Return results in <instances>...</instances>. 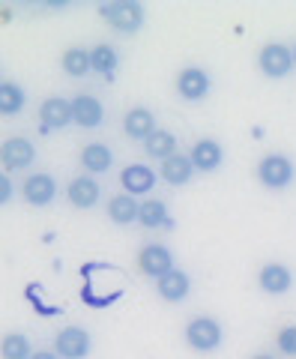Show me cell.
Instances as JSON below:
<instances>
[{
  "instance_id": "obj_8",
  "label": "cell",
  "mask_w": 296,
  "mask_h": 359,
  "mask_svg": "<svg viewBox=\"0 0 296 359\" xmlns=\"http://www.w3.org/2000/svg\"><path fill=\"white\" fill-rule=\"evenodd\" d=\"M213 90V78L207 69H201V66H186L183 72L177 75V93L186 99V102H201V99H207Z\"/></svg>"
},
{
  "instance_id": "obj_16",
  "label": "cell",
  "mask_w": 296,
  "mask_h": 359,
  "mask_svg": "<svg viewBox=\"0 0 296 359\" xmlns=\"http://www.w3.org/2000/svg\"><path fill=\"white\" fill-rule=\"evenodd\" d=\"M156 129H159V126H156L153 111H150V108H144V105L126 111V117H123V132H126L132 141H141V144H144Z\"/></svg>"
},
{
  "instance_id": "obj_25",
  "label": "cell",
  "mask_w": 296,
  "mask_h": 359,
  "mask_svg": "<svg viewBox=\"0 0 296 359\" xmlns=\"http://www.w3.org/2000/svg\"><path fill=\"white\" fill-rule=\"evenodd\" d=\"M63 72L72 78H84L87 72H93V63H90V51L84 48H69L63 54Z\"/></svg>"
},
{
  "instance_id": "obj_30",
  "label": "cell",
  "mask_w": 296,
  "mask_h": 359,
  "mask_svg": "<svg viewBox=\"0 0 296 359\" xmlns=\"http://www.w3.org/2000/svg\"><path fill=\"white\" fill-rule=\"evenodd\" d=\"M252 359H276V356H269V353H257V356H252Z\"/></svg>"
},
{
  "instance_id": "obj_22",
  "label": "cell",
  "mask_w": 296,
  "mask_h": 359,
  "mask_svg": "<svg viewBox=\"0 0 296 359\" xmlns=\"http://www.w3.org/2000/svg\"><path fill=\"white\" fill-rule=\"evenodd\" d=\"M144 150H147V156L165 162V159H170V156H177V135L168 132V129H156L150 138L144 141Z\"/></svg>"
},
{
  "instance_id": "obj_31",
  "label": "cell",
  "mask_w": 296,
  "mask_h": 359,
  "mask_svg": "<svg viewBox=\"0 0 296 359\" xmlns=\"http://www.w3.org/2000/svg\"><path fill=\"white\" fill-rule=\"evenodd\" d=\"M293 60H296V45H293Z\"/></svg>"
},
{
  "instance_id": "obj_18",
  "label": "cell",
  "mask_w": 296,
  "mask_h": 359,
  "mask_svg": "<svg viewBox=\"0 0 296 359\" xmlns=\"http://www.w3.org/2000/svg\"><path fill=\"white\" fill-rule=\"evenodd\" d=\"M159 177L165 180L168 186H186L191 177H195V165H191L189 156H170V159L162 162V171H159Z\"/></svg>"
},
{
  "instance_id": "obj_11",
  "label": "cell",
  "mask_w": 296,
  "mask_h": 359,
  "mask_svg": "<svg viewBox=\"0 0 296 359\" xmlns=\"http://www.w3.org/2000/svg\"><path fill=\"white\" fill-rule=\"evenodd\" d=\"M21 198L33 207H48L57 198V180L51 174H30L21 183Z\"/></svg>"
},
{
  "instance_id": "obj_28",
  "label": "cell",
  "mask_w": 296,
  "mask_h": 359,
  "mask_svg": "<svg viewBox=\"0 0 296 359\" xmlns=\"http://www.w3.org/2000/svg\"><path fill=\"white\" fill-rule=\"evenodd\" d=\"M9 201H13V180L4 174L0 177V204H9Z\"/></svg>"
},
{
  "instance_id": "obj_20",
  "label": "cell",
  "mask_w": 296,
  "mask_h": 359,
  "mask_svg": "<svg viewBox=\"0 0 296 359\" xmlns=\"http://www.w3.org/2000/svg\"><path fill=\"white\" fill-rule=\"evenodd\" d=\"M141 216V204H138V198H132V195H114L108 201V219L114 224H132V222H138Z\"/></svg>"
},
{
  "instance_id": "obj_21",
  "label": "cell",
  "mask_w": 296,
  "mask_h": 359,
  "mask_svg": "<svg viewBox=\"0 0 296 359\" xmlns=\"http://www.w3.org/2000/svg\"><path fill=\"white\" fill-rule=\"evenodd\" d=\"M138 224H144V228H174V219H170V212H168V204L165 201H144L141 204V216H138Z\"/></svg>"
},
{
  "instance_id": "obj_7",
  "label": "cell",
  "mask_w": 296,
  "mask_h": 359,
  "mask_svg": "<svg viewBox=\"0 0 296 359\" xmlns=\"http://www.w3.org/2000/svg\"><path fill=\"white\" fill-rule=\"evenodd\" d=\"M159 183V174L153 171L150 165L144 162H135V165H126L120 171V186L123 192L132 195V198H141V195H150Z\"/></svg>"
},
{
  "instance_id": "obj_17",
  "label": "cell",
  "mask_w": 296,
  "mask_h": 359,
  "mask_svg": "<svg viewBox=\"0 0 296 359\" xmlns=\"http://www.w3.org/2000/svg\"><path fill=\"white\" fill-rule=\"evenodd\" d=\"M156 290L165 302H183L189 297V290H191V276L186 273V269H170L168 276H162L156 282Z\"/></svg>"
},
{
  "instance_id": "obj_23",
  "label": "cell",
  "mask_w": 296,
  "mask_h": 359,
  "mask_svg": "<svg viewBox=\"0 0 296 359\" xmlns=\"http://www.w3.org/2000/svg\"><path fill=\"white\" fill-rule=\"evenodd\" d=\"M27 105V93L21 90L15 81H0V114L4 117H15L21 114Z\"/></svg>"
},
{
  "instance_id": "obj_2",
  "label": "cell",
  "mask_w": 296,
  "mask_h": 359,
  "mask_svg": "<svg viewBox=\"0 0 296 359\" xmlns=\"http://www.w3.org/2000/svg\"><path fill=\"white\" fill-rule=\"evenodd\" d=\"M102 18L108 21L114 30L120 33H138L144 27V6L132 4V0H114V4H102Z\"/></svg>"
},
{
  "instance_id": "obj_29",
  "label": "cell",
  "mask_w": 296,
  "mask_h": 359,
  "mask_svg": "<svg viewBox=\"0 0 296 359\" xmlns=\"http://www.w3.org/2000/svg\"><path fill=\"white\" fill-rule=\"evenodd\" d=\"M30 359H60V356H57V351H36Z\"/></svg>"
},
{
  "instance_id": "obj_13",
  "label": "cell",
  "mask_w": 296,
  "mask_h": 359,
  "mask_svg": "<svg viewBox=\"0 0 296 359\" xmlns=\"http://www.w3.org/2000/svg\"><path fill=\"white\" fill-rule=\"evenodd\" d=\"M257 285L264 294H272V297H281L288 294L293 287V269L284 266V264H264L257 273Z\"/></svg>"
},
{
  "instance_id": "obj_10",
  "label": "cell",
  "mask_w": 296,
  "mask_h": 359,
  "mask_svg": "<svg viewBox=\"0 0 296 359\" xmlns=\"http://www.w3.org/2000/svg\"><path fill=\"white\" fill-rule=\"evenodd\" d=\"M0 156H4L6 171H25V168H30L33 162H36V144H33L30 138H25V135H15V138L4 141Z\"/></svg>"
},
{
  "instance_id": "obj_19",
  "label": "cell",
  "mask_w": 296,
  "mask_h": 359,
  "mask_svg": "<svg viewBox=\"0 0 296 359\" xmlns=\"http://www.w3.org/2000/svg\"><path fill=\"white\" fill-rule=\"evenodd\" d=\"M81 165L87 168L90 174H108L111 165H114V150L108 147V144H102V141L87 144V147L81 150Z\"/></svg>"
},
{
  "instance_id": "obj_27",
  "label": "cell",
  "mask_w": 296,
  "mask_h": 359,
  "mask_svg": "<svg viewBox=\"0 0 296 359\" xmlns=\"http://www.w3.org/2000/svg\"><path fill=\"white\" fill-rule=\"evenodd\" d=\"M278 351L284 356H296V327H284L278 332Z\"/></svg>"
},
{
  "instance_id": "obj_3",
  "label": "cell",
  "mask_w": 296,
  "mask_h": 359,
  "mask_svg": "<svg viewBox=\"0 0 296 359\" xmlns=\"http://www.w3.org/2000/svg\"><path fill=\"white\" fill-rule=\"evenodd\" d=\"M257 180L267 189H288L296 180V165L281 153H267L257 165Z\"/></svg>"
},
{
  "instance_id": "obj_6",
  "label": "cell",
  "mask_w": 296,
  "mask_h": 359,
  "mask_svg": "<svg viewBox=\"0 0 296 359\" xmlns=\"http://www.w3.org/2000/svg\"><path fill=\"white\" fill-rule=\"evenodd\" d=\"M69 123H75V117H72V99H63V96L45 99L42 108H39V132L42 135H51L54 129H66Z\"/></svg>"
},
{
  "instance_id": "obj_4",
  "label": "cell",
  "mask_w": 296,
  "mask_h": 359,
  "mask_svg": "<svg viewBox=\"0 0 296 359\" xmlns=\"http://www.w3.org/2000/svg\"><path fill=\"white\" fill-rule=\"evenodd\" d=\"M54 351L60 359H87L93 351V339L84 327H63L54 335Z\"/></svg>"
},
{
  "instance_id": "obj_24",
  "label": "cell",
  "mask_w": 296,
  "mask_h": 359,
  "mask_svg": "<svg viewBox=\"0 0 296 359\" xmlns=\"http://www.w3.org/2000/svg\"><path fill=\"white\" fill-rule=\"evenodd\" d=\"M117 60L120 54L111 48V45H96V48H90V63H93V72H99L105 81H111L114 75H117Z\"/></svg>"
},
{
  "instance_id": "obj_1",
  "label": "cell",
  "mask_w": 296,
  "mask_h": 359,
  "mask_svg": "<svg viewBox=\"0 0 296 359\" xmlns=\"http://www.w3.org/2000/svg\"><path fill=\"white\" fill-rule=\"evenodd\" d=\"M186 341H189V347H195L198 353H213L222 347L224 330L215 318H191L186 323Z\"/></svg>"
},
{
  "instance_id": "obj_14",
  "label": "cell",
  "mask_w": 296,
  "mask_h": 359,
  "mask_svg": "<svg viewBox=\"0 0 296 359\" xmlns=\"http://www.w3.org/2000/svg\"><path fill=\"white\" fill-rule=\"evenodd\" d=\"M72 117H75V126L81 129H99L105 123V105L99 102L96 96L81 93L72 99Z\"/></svg>"
},
{
  "instance_id": "obj_5",
  "label": "cell",
  "mask_w": 296,
  "mask_h": 359,
  "mask_svg": "<svg viewBox=\"0 0 296 359\" xmlns=\"http://www.w3.org/2000/svg\"><path fill=\"white\" fill-rule=\"evenodd\" d=\"M257 66H260V72L269 75V78H284V75H290V69L296 66L293 48H288L284 42H269V45H264V48H260Z\"/></svg>"
},
{
  "instance_id": "obj_26",
  "label": "cell",
  "mask_w": 296,
  "mask_h": 359,
  "mask_svg": "<svg viewBox=\"0 0 296 359\" xmlns=\"http://www.w3.org/2000/svg\"><path fill=\"white\" fill-rule=\"evenodd\" d=\"M33 353V344L25 332H9L4 339V359H30Z\"/></svg>"
},
{
  "instance_id": "obj_12",
  "label": "cell",
  "mask_w": 296,
  "mask_h": 359,
  "mask_svg": "<svg viewBox=\"0 0 296 359\" xmlns=\"http://www.w3.org/2000/svg\"><path fill=\"white\" fill-rule=\"evenodd\" d=\"M189 159L195 165V171H203V174L219 171L224 162V147L215 138H201V141H195V147L189 150Z\"/></svg>"
},
{
  "instance_id": "obj_9",
  "label": "cell",
  "mask_w": 296,
  "mask_h": 359,
  "mask_svg": "<svg viewBox=\"0 0 296 359\" xmlns=\"http://www.w3.org/2000/svg\"><path fill=\"white\" fill-rule=\"evenodd\" d=\"M138 269L144 276H150V278H162V276H168L170 269H177L174 266V252L168 249V245H162V243H150V245H144L141 249V255H138Z\"/></svg>"
},
{
  "instance_id": "obj_15",
  "label": "cell",
  "mask_w": 296,
  "mask_h": 359,
  "mask_svg": "<svg viewBox=\"0 0 296 359\" xmlns=\"http://www.w3.org/2000/svg\"><path fill=\"white\" fill-rule=\"evenodd\" d=\"M66 195H69V204L78 207V210H93L102 198V186L99 180L93 177H75L69 189H66Z\"/></svg>"
}]
</instances>
